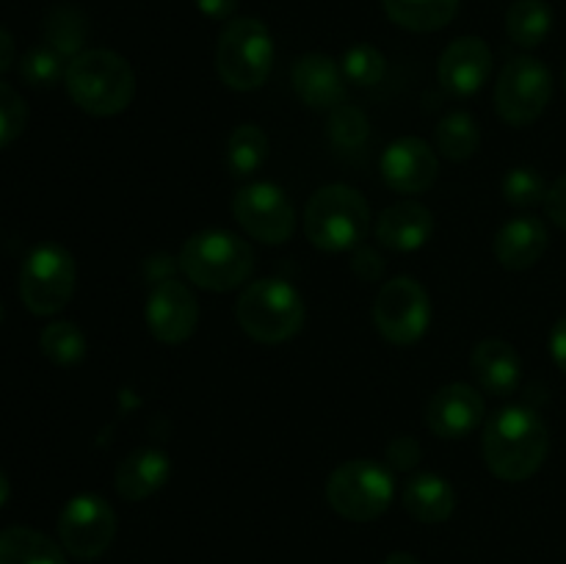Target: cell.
Instances as JSON below:
<instances>
[{
    "label": "cell",
    "instance_id": "obj_25",
    "mask_svg": "<svg viewBox=\"0 0 566 564\" xmlns=\"http://www.w3.org/2000/svg\"><path fill=\"white\" fill-rule=\"evenodd\" d=\"M553 9L547 0H514L506 11V33L517 48L534 50L551 36Z\"/></svg>",
    "mask_w": 566,
    "mask_h": 564
},
{
    "label": "cell",
    "instance_id": "obj_9",
    "mask_svg": "<svg viewBox=\"0 0 566 564\" xmlns=\"http://www.w3.org/2000/svg\"><path fill=\"white\" fill-rule=\"evenodd\" d=\"M553 97V75L534 55H517L497 75L495 108L514 127L531 125L545 114Z\"/></svg>",
    "mask_w": 566,
    "mask_h": 564
},
{
    "label": "cell",
    "instance_id": "obj_24",
    "mask_svg": "<svg viewBox=\"0 0 566 564\" xmlns=\"http://www.w3.org/2000/svg\"><path fill=\"white\" fill-rule=\"evenodd\" d=\"M462 0H381L396 25L415 33H431L451 25Z\"/></svg>",
    "mask_w": 566,
    "mask_h": 564
},
{
    "label": "cell",
    "instance_id": "obj_29",
    "mask_svg": "<svg viewBox=\"0 0 566 564\" xmlns=\"http://www.w3.org/2000/svg\"><path fill=\"white\" fill-rule=\"evenodd\" d=\"M39 348L53 365L70 368L86 357V335L75 321H50L39 335Z\"/></svg>",
    "mask_w": 566,
    "mask_h": 564
},
{
    "label": "cell",
    "instance_id": "obj_42",
    "mask_svg": "<svg viewBox=\"0 0 566 564\" xmlns=\"http://www.w3.org/2000/svg\"><path fill=\"white\" fill-rule=\"evenodd\" d=\"M11 498V484H9V476L3 473V470H0V509L6 506V501H9Z\"/></svg>",
    "mask_w": 566,
    "mask_h": 564
},
{
    "label": "cell",
    "instance_id": "obj_2",
    "mask_svg": "<svg viewBox=\"0 0 566 564\" xmlns=\"http://www.w3.org/2000/svg\"><path fill=\"white\" fill-rule=\"evenodd\" d=\"M64 86L72 103L92 116H116L136 97V72L119 53L83 50L66 64Z\"/></svg>",
    "mask_w": 566,
    "mask_h": 564
},
{
    "label": "cell",
    "instance_id": "obj_22",
    "mask_svg": "<svg viewBox=\"0 0 566 564\" xmlns=\"http://www.w3.org/2000/svg\"><path fill=\"white\" fill-rule=\"evenodd\" d=\"M403 509L426 525L446 523L457 509V490L446 476L418 473L403 487Z\"/></svg>",
    "mask_w": 566,
    "mask_h": 564
},
{
    "label": "cell",
    "instance_id": "obj_34",
    "mask_svg": "<svg viewBox=\"0 0 566 564\" xmlns=\"http://www.w3.org/2000/svg\"><path fill=\"white\" fill-rule=\"evenodd\" d=\"M28 125V105L17 88L0 81V149L14 144Z\"/></svg>",
    "mask_w": 566,
    "mask_h": 564
},
{
    "label": "cell",
    "instance_id": "obj_33",
    "mask_svg": "<svg viewBox=\"0 0 566 564\" xmlns=\"http://www.w3.org/2000/svg\"><path fill=\"white\" fill-rule=\"evenodd\" d=\"M503 199L514 208H536V205H545L547 197V182L534 166H514L501 182Z\"/></svg>",
    "mask_w": 566,
    "mask_h": 564
},
{
    "label": "cell",
    "instance_id": "obj_5",
    "mask_svg": "<svg viewBox=\"0 0 566 564\" xmlns=\"http://www.w3.org/2000/svg\"><path fill=\"white\" fill-rule=\"evenodd\" d=\"M304 299L291 282L269 280L249 282L235 302V318L241 330L258 343H285L304 326Z\"/></svg>",
    "mask_w": 566,
    "mask_h": 564
},
{
    "label": "cell",
    "instance_id": "obj_43",
    "mask_svg": "<svg viewBox=\"0 0 566 564\" xmlns=\"http://www.w3.org/2000/svg\"><path fill=\"white\" fill-rule=\"evenodd\" d=\"M0 321H3V304H0Z\"/></svg>",
    "mask_w": 566,
    "mask_h": 564
},
{
    "label": "cell",
    "instance_id": "obj_23",
    "mask_svg": "<svg viewBox=\"0 0 566 564\" xmlns=\"http://www.w3.org/2000/svg\"><path fill=\"white\" fill-rule=\"evenodd\" d=\"M64 547L28 525L0 531V564H66Z\"/></svg>",
    "mask_w": 566,
    "mask_h": 564
},
{
    "label": "cell",
    "instance_id": "obj_3",
    "mask_svg": "<svg viewBox=\"0 0 566 564\" xmlns=\"http://www.w3.org/2000/svg\"><path fill=\"white\" fill-rule=\"evenodd\" d=\"M180 271L205 291H235L252 276L254 252L243 238L227 230H202L180 249Z\"/></svg>",
    "mask_w": 566,
    "mask_h": 564
},
{
    "label": "cell",
    "instance_id": "obj_27",
    "mask_svg": "<svg viewBox=\"0 0 566 564\" xmlns=\"http://www.w3.org/2000/svg\"><path fill=\"white\" fill-rule=\"evenodd\" d=\"M269 158V136L254 122H243L227 138V169L235 177H252Z\"/></svg>",
    "mask_w": 566,
    "mask_h": 564
},
{
    "label": "cell",
    "instance_id": "obj_37",
    "mask_svg": "<svg viewBox=\"0 0 566 564\" xmlns=\"http://www.w3.org/2000/svg\"><path fill=\"white\" fill-rule=\"evenodd\" d=\"M545 213L551 216L553 224L566 230V175L558 177V180L547 188Z\"/></svg>",
    "mask_w": 566,
    "mask_h": 564
},
{
    "label": "cell",
    "instance_id": "obj_28",
    "mask_svg": "<svg viewBox=\"0 0 566 564\" xmlns=\"http://www.w3.org/2000/svg\"><path fill=\"white\" fill-rule=\"evenodd\" d=\"M434 144L440 149V155H446L448 160H468L479 149L481 130L468 111H451L437 125Z\"/></svg>",
    "mask_w": 566,
    "mask_h": 564
},
{
    "label": "cell",
    "instance_id": "obj_18",
    "mask_svg": "<svg viewBox=\"0 0 566 564\" xmlns=\"http://www.w3.org/2000/svg\"><path fill=\"white\" fill-rule=\"evenodd\" d=\"M434 227V213L426 205L403 199V202L381 210L379 219H376V238H379L381 247L396 249V252H415L431 241Z\"/></svg>",
    "mask_w": 566,
    "mask_h": 564
},
{
    "label": "cell",
    "instance_id": "obj_44",
    "mask_svg": "<svg viewBox=\"0 0 566 564\" xmlns=\"http://www.w3.org/2000/svg\"><path fill=\"white\" fill-rule=\"evenodd\" d=\"M564 86H566V70H564Z\"/></svg>",
    "mask_w": 566,
    "mask_h": 564
},
{
    "label": "cell",
    "instance_id": "obj_10",
    "mask_svg": "<svg viewBox=\"0 0 566 564\" xmlns=\"http://www.w3.org/2000/svg\"><path fill=\"white\" fill-rule=\"evenodd\" d=\"M374 324L385 341L412 346L431 324V302L426 288L412 276L385 282L374 302Z\"/></svg>",
    "mask_w": 566,
    "mask_h": 564
},
{
    "label": "cell",
    "instance_id": "obj_13",
    "mask_svg": "<svg viewBox=\"0 0 566 564\" xmlns=\"http://www.w3.org/2000/svg\"><path fill=\"white\" fill-rule=\"evenodd\" d=\"M144 318H147V330L155 341L171 343V346L186 343L199 324L197 296H193L186 282L175 280V276L155 282L147 296Z\"/></svg>",
    "mask_w": 566,
    "mask_h": 564
},
{
    "label": "cell",
    "instance_id": "obj_15",
    "mask_svg": "<svg viewBox=\"0 0 566 564\" xmlns=\"http://www.w3.org/2000/svg\"><path fill=\"white\" fill-rule=\"evenodd\" d=\"M484 415L486 404L479 387L451 382L431 396L426 407V424L442 440H462L484 424Z\"/></svg>",
    "mask_w": 566,
    "mask_h": 564
},
{
    "label": "cell",
    "instance_id": "obj_6",
    "mask_svg": "<svg viewBox=\"0 0 566 564\" xmlns=\"http://www.w3.org/2000/svg\"><path fill=\"white\" fill-rule=\"evenodd\" d=\"M274 66V39L254 17L227 22L216 44V72L232 92H254Z\"/></svg>",
    "mask_w": 566,
    "mask_h": 564
},
{
    "label": "cell",
    "instance_id": "obj_11",
    "mask_svg": "<svg viewBox=\"0 0 566 564\" xmlns=\"http://www.w3.org/2000/svg\"><path fill=\"white\" fill-rule=\"evenodd\" d=\"M116 536V512L105 498L81 492L70 498L59 514V540L70 556L81 562L103 556Z\"/></svg>",
    "mask_w": 566,
    "mask_h": 564
},
{
    "label": "cell",
    "instance_id": "obj_7",
    "mask_svg": "<svg viewBox=\"0 0 566 564\" xmlns=\"http://www.w3.org/2000/svg\"><path fill=\"white\" fill-rule=\"evenodd\" d=\"M396 495L392 470L374 459H348L332 470L326 481V501L340 518L370 523L390 509Z\"/></svg>",
    "mask_w": 566,
    "mask_h": 564
},
{
    "label": "cell",
    "instance_id": "obj_17",
    "mask_svg": "<svg viewBox=\"0 0 566 564\" xmlns=\"http://www.w3.org/2000/svg\"><path fill=\"white\" fill-rule=\"evenodd\" d=\"M293 92L315 111H332L346 97V75L335 59L324 53H307L293 64Z\"/></svg>",
    "mask_w": 566,
    "mask_h": 564
},
{
    "label": "cell",
    "instance_id": "obj_32",
    "mask_svg": "<svg viewBox=\"0 0 566 564\" xmlns=\"http://www.w3.org/2000/svg\"><path fill=\"white\" fill-rule=\"evenodd\" d=\"M340 70L346 75L348 83L359 88H370L376 83H381L387 72V59L379 48L374 44H354L346 50L340 61Z\"/></svg>",
    "mask_w": 566,
    "mask_h": 564
},
{
    "label": "cell",
    "instance_id": "obj_8",
    "mask_svg": "<svg viewBox=\"0 0 566 564\" xmlns=\"http://www.w3.org/2000/svg\"><path fill=\"white\" fill-rule=\"evenodd\" d=\"M77 265L61 243H39L20 269V299L33 315H55L75 293Z\"/></svg>",
    "mask_w": 566,
    "mask_h": 564
},
{
    "label": "cell",
    "instance_id": "obj_39",
    "mask_svg": "<svg viewBox=\"0 0 566 564\" xmlns=\"http://www.w3.org/2000/svg\"><path fill=\"white\" fill-rule=\"evenodd\" d=\"M551 354L553 359H556L558 368L566 374V315L562 321H558L556 326H553L551 332Z\"/></svg>",
    "mask_w": 566,
    "mask_h": 564
},
{
    "label": "cell",
    "instance_id": "obj_38",
    "mask_svg": "<svg viewBox=\"0 0 566 564\" xmlns=\"http://www.w3.org/2000/svg\"><path fill=\"white\" fill-rule=\"evenodd\" d=\"M193 3L210 20H230L238 9V0H193Z\"/></svg>",
    "mask_w": 566,
    "mask_h": 564
},
{
    "label": "cell",
    "instance_id": "obj_1",
    "mask_svg": "<svg viewBox=\"0 0 566 564\" xmlns=\"http://www.w3.org/2000/svg\"><path fill=\"white\" fill-rule=\"evenodd\" d=\"M551 431L528 407H503L484 426L486 468L503 481H525L545 464Z\"/></svg>",
    "mask_w": 566,
    "mask_h": 564
},
{
    "label": "cell",
    "instance_id": "obj_14",
    "mask_svg": "<svg viewBox=\"0 0 566 564\" xmlns=\"http://www.w3.org/2000/svg\"><path fill=\"white\" fill-rule=\"evenodd\" d=\"M381 177L398 194L429 191L440 175L437 149L418 136L396 138L381 155Z\"/></svg>",
    "mask_w": 566,
    "mask_h": 564
},
{
    "label": "cell",
    "instance_id": "obj_41",
    "mask_svg": "<svg viewBox=\"0 0 566 564\" xmlns=\"http://www.w3.org/2000/svg\"><path fill=\"white\" fill-rule=\"evenodd\" d=\"M385 564H420V558L412 556V553H407V551H396L385 558Z\"/></svg>",
    "mask_w": 566,
    "mask_h": 564
},
{
    "label": "cell",
    "instance_id": "obj_30",
    "mask_svg": "<svg viewBox=\"0 0 566 564\" xmlns=\"http://www.w3.org/2000/svg\"><path fill=\"white\" fill-rule=\"evenodd\" d=\"M66 64L70 61L59 50H53L50 44H36L20 59V75L33 88H53L55 83L64 81Z\"/></svg>",
    "mask_w": 566,
    "mask_h": 564
},
{
    "label": "cell",
    "instance_id": "obj_4",
    "mask_svg": "<svg viewBox=\"0 0 566 564\" xmlns=\"http://www.w3.org/2000/svg\"><path fill=\"white\" fill-rule=\"evenodd\" d=\"M370 230L368 199L352 186L332 182L318 188L304 208V232L324 252H348L365 241Z\"/></svg>",
    "mask_w": 566,
    "mask_h": 564
},
{
    "label": "cell",
    "instance_id": "obj_16",
    "mask_svg": "<svg viewBox=\"0 0 566 564\" xmlns=\"http://www.w3.org/2000/svg\"><path fill=\"white\" fill-rule=\"evenodd\" d=\"M492 72V50L484 39L479 36H459L453 39L440 55L437 64V77L442 88L457 97H470L486 83Z\"/></svg>",
    "mask_w": 566,
    "mask_h": 564
},
{
    "label": "cell",
    "instance_id": "obj_35",
    "mask_svg": "<svg viewBox=\"0 0 566 564\" xmlns=\"http://www.w3.org/2000/svg\"><path fill=\"white\" fill-rule=\"evenodd\" d=\"M387 459H390V468L396 470H412L420 462V446L415 437L401 435L387 446Z\"/></svg>",
    "mask_w": 566,
    "mask_h": 564
},
{
    "label": "cell",
    "instance_id": "obj_26",
    "mask_svg": "<svg viewBox=\"0 0 566 564\" xmlns=\"http://www.w3.org/2000/svg\"><path fill=\"white\" fill-rule=\"evenodd\" d=\"M86 17L77 6L59 3L44 17V44L59 50L66 61H72L86 50Z\"/></svg>",
    "mask_w": 566,
    "mask_h": 564
},
{
    "label": "cell",
    "instance_id": "obj_40",
    "mask_svg": "<svg viewBox=\"0 0 566 564\" xmlns=\"http://www.w3.org/2000/svg\"><path fill=\"white\" fill-rule=\"evenodd\" d=\"M14 64V39L6 28H0V72H6Z\"/></svg>",
    "mask_w": 566,
    "mask_h": 564
},
{
    "label": "cell",
    "instance_id": "obj_36",
    "mask_svg": "<svg viewBox=\"0 0 566 564\" xmlns=\"http://www.w3.org/2000/svg\"><path fill=\"white\" fill-rule=\"evenodd\" d=\"M352 269L359 280L376 282L381 280V274H385V260H381L379 252H374L370 247H363V243H359V247L354 249Z\"/></svg>",
    "mask_w": 566,
    "mask_h": 564
},
{
    "label": "cell",
    "instance_id": "obj_19",
    "mask_svg": "<svg viewBox=\"0 0 566 564\" xmlns=\"http://www.w3.org/2000/svg\"><path fill=\"white\" fill-rule=\"evenodd\" d=\"M470 368L479 382V390L497 398L512 396L523 379V359H520L517 348L497 337H486L473 348Z\"/></svg>",
    "mask_w": 566,
    "mask_h": 564
},
{
    "label": "cell",
    "instance_id": "obj_31",
    "mask_svg": "<svg viewBox=\"0 0 566 564\" xmlns=\"http://www.w3.org/2000/svg\"><path fill=\"white\" fill-rule=\"evenodd\" d=\"M326 133H329V142L335 144L337 149L354 153V149H363L365 142H368L370 122L363 111L354 108V105L343 103V105H337V108L329 111Z\"/></svg>",
    "mask_w": 566,
    "mask_h": 564
},
{
    "label": "cell",
    "instance_id": "obj_20",
    "mask_svg": "<svg viewBox=\"0 0 566 564\" xmlns=\"http://www.w3.org/2000/svg\"><path fill=\"white\" fill-rule=\"evenodd\" d=\"M547 243H551V236H547L545 221L536 216H517L497 230L495 258L503 269L525 271L539 263Z\"/></svg>",
    "mask_w": 566,
    "mask_h": 564
},
{
    "label": "cell",
    "instance_id": "obj_12",
    "mask_svg": "<svg viewBox=\"0 0 566 564\" xmlns=\"http://www.w3.org/2000/svg\"><path fill=\"white\" fill-rule=\"evenodd\" d=\"M232 216L249 236L271 247L291 241L296 230L293 202L274 182H249L238 188L232 199Z\"/></svg>",
    "mask_w": 566,
    "mask_h": 564
},
{
    "label": "cell",
    "instance_id": "obj_21",
    "mask_svg": "<svg viewBox=\"0 0 566 564\" xmlns=\"http://www.w3.org/2000/svg\"><path fill=\"white\" fill-rule=\"evenodd\" d=\"M171 476V459L169 453L160 451V448H136V451L127 453L119 462L114 476L116 492H119L125 501H144V498L155 495L160 487L169 481Z\"/></svg>",
    "mask_w": 566,
    "mask_h": 564
}]
</instances>
